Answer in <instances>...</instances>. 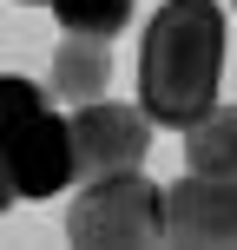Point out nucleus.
<instances>
[{"instance_id": "1a4fd4ad", "label": "nucleus", "mask_w": 237, "mask_h": 250, "mask_svg": "<svg viewBox=\"0 0 237 250\" xmlns=\"http://www.w3.org/2000/svg\"><path fill=\"white\" fill-rule=\"evenodd\" d=\"M13 198H20V191H13V171H7V158H0V211H7Z\"/></svg>"}, {"instance_id": "39448f33", "label": "nucleus", "mask_w": 237, "mask_h": 250, "mask_svg": "<svg viewBox=\"0 0 237 250\" xmlns=\"http://www.w3.org/2000/svg\"><path fill=\"white\" fill-rule=\"evenodd\" d=\"M165 244H237V178L217 171H185L165 185Z\"/></svg>"}, {"instance_id": "f257e3e1", "label": "nucleus", "mask_w": 237, "mask_h": 250, "mask_svg": "<svg viewBox=\"0 0 237 250\" xmlns=\"http://www.w3.org/2000/svg\"><path fill=\"white\" fill-rule=\"evenodd\" d=\"M224 86V7L217 0H165L138 40V105L151 125H198Z\"/></svg>"}, {"instance_id": "9d476101", "label": "nucleus", "mask_w": 237, "mask_h": 250, "mask_svg": "<svg viewBox=\"0 0 237 250\" xmlns=\"http://www.w3.org/2000/svg\"><path fill=\"white\" fill-rule=\"evenodd\" d=\"M13 7H46V0H13Z\"/></svg>"}, {"instance_id": "7ed1b4c3", "label": "nucleus", "mask_w": 237, "mask_h": 250, "mask_svg": "<svg viewBox=\"0 0 237 250\" xmlns=\"http://www.w3.org/2000/svg\"><path fill=\"white\" fill-rule=\"evenodd\" d=\"M66 244H86V250L165 244V185H151L145 171H112V178H92V185H73Z\"/></svg>"}, {"instance_id": "6e6552de", "label": "nucleus", "mask_w": 237, "mask_h": 250, "mask_svg": "<svg viewBox=\"0 0 237 250\" xmlns=\"http://www.w3.org/2000/svg\"><path fill=\"white\" fill-rule=\"evenodd\" d=\"M53 13H60L66 33H92V40H112L132 26V7L138 0H46Z\"/></svg>"}, {"instance_id": "0eeeda50", "label": "nucleus", "mask_w": 237, "mask_h": 250, "mask_svg": "<svg viewBox=\"0 0 237 250\" xmlns=\"http://www.w3.org/2000/svg\"><path fill=\"white\" fill-rule=\"evenodd\" d=\"M185 165L237 178V105H211L198 125H185Z\"/></svg>"}, {"instance_id": "20e7f679", "label": "nucleus", "mask_w": 237, "mask_h": 250, "mask_svg": "<svg viewBox=\"0 0 237 250\" xmlns=\"http://www.w3.org/2000/svg\"><path fill=\"white\" fill-rule=\"evenodd\" d=\"M145 151H151L145 105H112V99L73 105V185H92V178H112V171H138Z\"/></svg>"}, {"instance_id": "423d86ee", "label": "nucleus", "mask_w": 237, "mask_h": 250, "mask_svg": "<svg viewBox=\"0 0 237 250\" xmlns=\"http://www.w3.org/2000/svg\"><path fill=\"white\" fill-rule=\"evenodd\" d=\"M106 86H112V40L66 33L60 46H53V79H46V92L66 99V105H92V99H106Z\"/></svg>"}, {"instance_id": "9b49d317", "label": "nucleus", "mask_w": 237, "mask_h": 250, "mask_svg": "<svg viewBox=\"0 0 237 250\" xmlns=\"http://www.w3.org/2000/svg\"><path fill=\"white\" fill-rule=\"evenodd\" d=\"M231 7H237V0H231Z\"/></svg>"}, {"instance_id": "f03ea898", "label": "nucleus", "mask_w": 237, "mask_h": 250, "mask_svg": "<svg viewBox=\"0 0 237 250\" xmlns=\"http://www.w3.org/2000/svg\"><path fill=\"white\" fill-rule=\"evenodd\" d=\"M0 158L26 204L73 191V119H60L46 105V86L20 73H0Z\"/></svg>"}]
</instances>
